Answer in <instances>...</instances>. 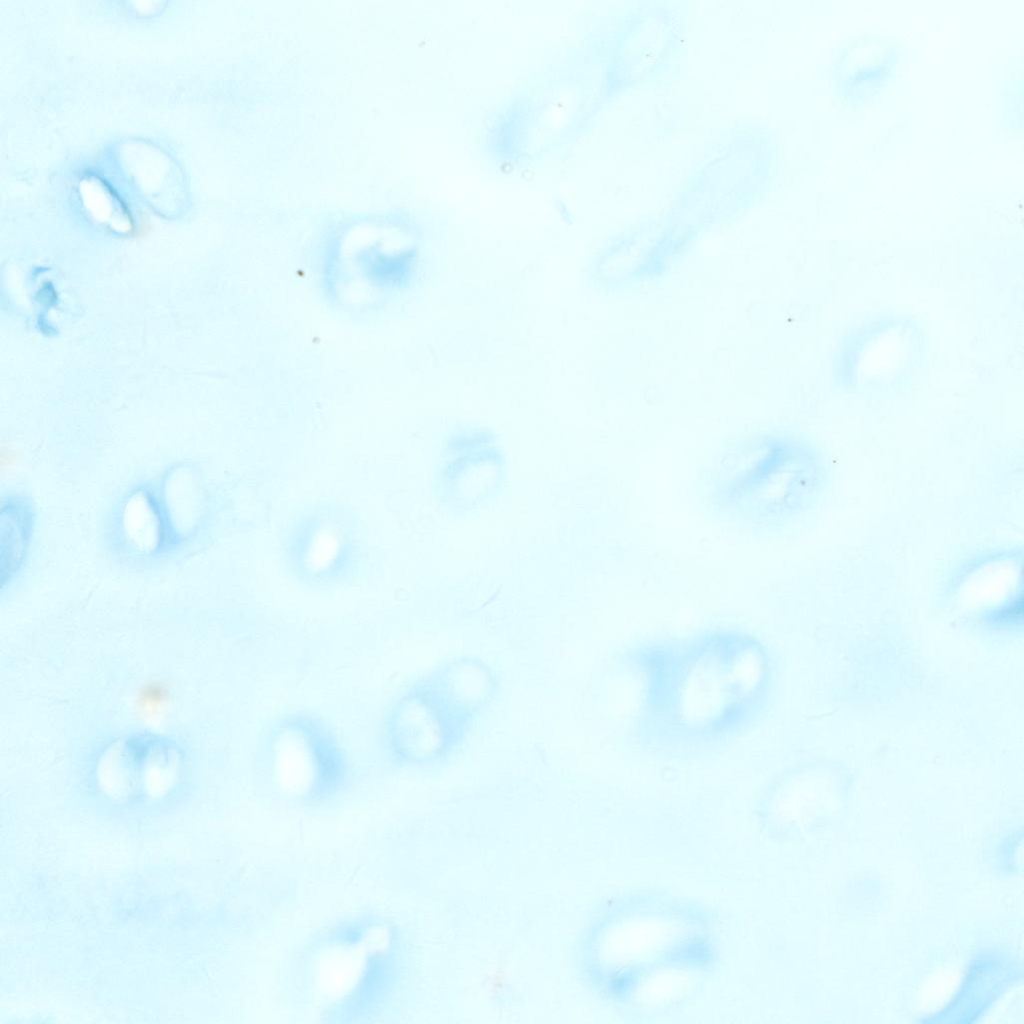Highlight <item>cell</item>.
<instances>
[{"label": "cell", "instance_id": "obj_3", "mask_svg": "<svg viewBox=\"0 0 1024 1024\" xmlns=\"http://www.w3.org/2000/svg\"><path fill=\"white\" fill-rule=\"evenodd\" d=\"M426 675L449 702L475 719L491 706L499 690L495 671L474 656L451 659Z\"/></svg>", "mask_w": 1024, "mask_h": 1024}, {"label": "cell", "instance_id": "obj_2", "mask_svg": "<svg viewBox=\"0 0 1024 1024\" xmlns=\"http://www.w3.org/2000/svg\"><path fill=\"white\" fill-rule=\"evenodd\" d=\"M475 721L449 702L424 675L409 685L385 713L381 747L395 767L438 768L456 756Z\"/></svg>", "mask_w": 1024, "mask_h": 1024}, {"label": "cell", "instance_id": "obj_1", "mask_svg": "<svg viewBox=\"0 0 1024 1024\" xmlns=\"http://www.w3.org/2000/svg\"><path fill=\"white\" fill-rule=\"evenodd\" d=\"M253 775L277 793L320 800L342 791L351 770L331 727L314 713L294 711L272 721L263 732Z\"/></svg>", "mask_w": 1024, "mask_h": 1024}]
</instances>
